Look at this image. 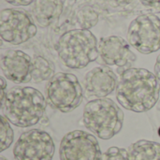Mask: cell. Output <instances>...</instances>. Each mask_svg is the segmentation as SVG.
I'll return each mask as SVG.
<instances>
[{
	"mask_svg": "<svg viewBox=\"0 0 160 160\" xmlns=\"http://www.w3.org/2000/svg\"><path fill=\"white\" fill-rule=\"evenodd\" d=\"M54 76V65L43 56H35L33 58L32 81L37 83L44 81H50Z\"/></svg>",
	"mask_w": 160,
	"mask_h": 160,
	"instance_id": "obj_15",
	"label": "cell"
},
{
	"mask_svg": "<svg viewBox=\"0 0 160 160\" xmlns=\"http://www.w3.org/2000/svg\"><path fill=\"white\" fill-rule=\"evenodd\" d=\"M0 67L5 77L17 84L32 81L33 58L20 50H6L0 56Z\"/></svg>",
	"mask_w": 160,
	"mask_h": 160,
	"instance_id": "obj_11",
	"label": "cell"
},
{
	"mask_svg": "<svg viewBox=\"0 0 160 160\" xmlns=\"http://www.w3.org/2000/svg\"><path fill=\"white\" fill-rule=\"evenodd\" d=\"M0 160H7V159H6V158H5V157H1V158H0Z\"/></svg>",
	"mask_w": 160,
	"mask_h": 160,
	"instance_id": "obj_24",
	"label": "cell"
},
{
	"mask_svg": "<svg viewBox=\"0 0 160 160\" xmlns=\"http://www.w3.org/2000/svg\"><path fill=\"white\" fill-rule=\"evenodd\" d=\"M118 83L115 73L107 66L96 67L85 74L84 92L88 98H105L116 90Z\"/></svg>",
	"mask_w": 160,
	"mask_h": 160,
	"instance_id": "obj_12",
	"label": "cell"
},
{
	"mask_svg": "<svg viewBox=\"0 0 160 160\" xmlns=\"http://www.w3.org/2000/svg\"><path fill=\"white\" fill-rule=\"evenodd\" d=\"M99 160H130L128 152L124 148L116 146L110 147L106 152L101 154Z\"/></svg>",
	"mask_w": 160,
	"mask_h": 160,
	"instance_id": "obj_18",
	"label": "cell"
},
{
	"mask_svg": "<svg viewBox=\"0 0 160 160\" xmlns=\"http://www.w3.org/2000/svg\"><path fill=\"white\" fill-rule=\"evenodd\" d=\"M0 107L10 124L18 128H29L43 117L46 101L43 95L33 87H13L7 92Z\"/></svg>",
	"mask_w": 160,
	"mask_h": 160,
	"instance_id": "obj_2",
	"label": "cell"
},
{
	"mask_svg": "<svg viewBox=\"0 0 160 160\" xmlns=\"http://www.w3.org/2000/svg\"><path fill=\"white\" fill-rule=\"evenodd\" d=\"M110 1L114 6H125V5L130 4L133 0H110Z\"/></svg>",
	"mask_w": 160,
	"mask_h": 160,
	"instance_id": "obj_23",
	"label": "cell"
},
{
	"mask_svg": "<svg viewBox=\"0 0 160 160\" xmlns=\"http://www.w3.org/2000/svg\"><path fill=\"white\" fill-rule=\"evenodd\" d=\"M14 133L9 125L8 119L4 116H0V152L7 150L13 142Z\"/></svg>",
	"mask_w": 160,
	"mask_h": 160,
	"instance_id": "obj_16",
	"label": "cell"
},
{
	"mask_svg": "<svg viewBox=\"0 0 160 160\" xmlns=\"http://www.w3.org/2000/svg\"><path fill=\"white\" fill-rule=\"evenodd\" d=\"M160 84L155 73L131 68L120 74L116 98L120 105L134 112H146L153 109L159 98Z\"/></svg>",
	"mask_w": 160,
	"mask_h": 160,
	"instance_id": "obj_1",
	"label": "cell"
},
{
	"mask_svg": "<svg viewBox=\"0 0 160 160\" xmlns=\"http://www.w3.org/2000/svg\"><path fill=\"white\" fill-rule=\"evenodd\" d=\"M52 138L40 129H30L21 134L13 148L14 160H52Z\"/></svg>",
	"mask_w": 160,
	"mask_h": 160,
	"instance_id": "obj_8",
	"label": "cell"
},
{
	"mask_svg": "<svg viewBox=\"0 0 160 160\" xmlns=\"http://www.w3.org/2000/svg\"><path fill=\"white\" fill-rule=\"evenodd\" d=\"M158 110L160 111V102H159V104H158Z\"/></svg>",
	"mask_w": 160,
	"mask_h": 160,
	"instance_id": "obj_25",
	"label": "cell"
},
{
	"mask_svg": "<svg viewBox=\"0 0 160 160\" xmlns=\"http://www.w3.org/2000/svg\"><path fill=\"white\" fill-rule=\"evenodd\" d=\"M6 2H8V4H11L13 6H28L32 3L35 2V0H5Z\"/></svg>",
	"mask_w": 160,
	"mask_h": 160,
	"instance_id": "obj_20",
	"label": "cell"
},
{
	"mask_svg": "<svg viewBox=\"0 0 160 160\" xmlns=\"http://www.w3.org/2000/svg\"><path fill=\"white\" fill-rule=\"evenodd\" d=\"M155 75L160 84V54L158 56L156 64H155Z\"/></svg>",
	"mask_w": 160,
	"mask_h": 160,
	"instance_id": "obj_21",
	"label": "cell"
},
{
	"mask_svg": "<svg viewBox=\"0 0 160 160\" xmlns=\"http://www.w3.org/2000/svg\"><path fill=\"white\" fill-rule=\"evenodd\" d=\"M128 43L142 54L160 50V19L154 14H142L135 18L128 30Z\"/></svg>",
	"mask_w": 160,
	"mask_h": 160,
	"instance_id": "obj_7",
	"label": "cell"
},
{
	"mask_svg": "<svg viewBox=\"0 0 160 160\" xmlns=\"http://www.w3.org/2000/svg\"><path fill=\"white\" fill-rule=\"evenodd\" d=\"M142 4L147 7H155L160 5V0H141Z\"/></svg>",
	"mask_w": 160,
	"mask_h": 160,
	"instance_id": "obj_22",
	"label": "cell"
},
{
	"mask_svg": "<svg viewBox=\"0 0 160 160\" xmlns=\"http://www.w3.org/2000/svg\"><path fill=\"white\" fill-rule=\"evenodd\" d=\"M101 151L95 136L74 130L64 136L59 148L60 160H99Z\"/></svg>",
	"mask_w": 160,
	"mask_h": 160,
	"instance_id": "obj_9",
	"label": "cell"
},
{
	"mask_svg": "<svg viewBox=\"0 0 160 160\" xmlns=\"http://www.w3.org/2000/svg\"><path fill=\"white\" fill-rule=\"evenodd\" d=\"M46 99L52 108L68 113L78 108L82 102V87L74 74L59 72L48 81Z\"/></svg>",
	"mask_w": 160,
	"mask_h": 160,
	"instance_id": "obj_5",
	"label": "cell"
},
{
	"mask_svg": "<svg viewBox=\"0 0 160 160\" xmlns=\"http://www.w3.org/2000/svg\"><path fill=\"white\" fill-rule=\"evenodd\" d=\"M82 122L85 128L98 138L110 140L121 131L124 113L112 99H94L85 105Z\"/></svg>",
	"mask_w": 160,
	"mask_h": 160,
	"instance_id": "obj_4",
	"label": "cell"
},
{
	"mask_svg": "<svg viewBox=\"0 0 160 160\" xmlns=\"http://www.w3.org/2000/svg\"><path fill=\"white\" fill-rule=\"evenodd\" d=\"M6 88H7V82L4 77H0V104L2 105L5 101L6 98ZM0 105V106H1Z\"/></svg>",
	"mask_w": 160,
	"mask_h": 160,
	"instance_id": "obj_19",
	"label": "cell"
},
{
	"mask_svg": "<svg viewBox=\"0 0 160 160\" xmlns=\"http://www.w3.org/2000/svg\"><path fill=\"white\" fill-rule=\"evenodd\" d=\"M62 4L59 0H35L31 15L40 27L50 26L60 15Z\"/></svg>",
	"mask_w": 160,
	"mask_h": 160,
	"instance_id": "obj_13",
	"label": "cell"
},
{
	"mask_svg": "<svg viewBox=\"0 0 160 160\" xmlns=\"http://www.w3.org/2000/svg\"><path fill=\"white\" fill-rule=\"evenodd\" d=\"M78 20L80 22V24L82 26V29H87L93 27L98 20V14L92 10V9H87V10H82L80 14L78 15Z\"/></svg>",
	"mask_w": 160,
	"mask_h": 160,
	"instance_id": "obj_17",
	"label": "cell"
},
{
	"mask_svg": "<svg viewBox=\"0 0 160 160\" xmlns=\"http://www.w3.org/2000/svg\"><path fill=\"white\" fill-rule=\"evenodd\" d=\"M37 25L30 13L20 8H4L0 12V36L2 40L20 45L34 38Z\"/></svg>",
	"mask_w": 160,
	"mask_h": 160,
	"instance_id": "obj_6",
	"label": "cell"
},
{
	"mask_svg": "<svg viewBox=\"0 0 160 160\" xmlns=\"http://www.w3.org/2000/svg\"><path fill=\"white\" fill-rule=\"evenodd\" d=\"M57 54L68 68L82 69L98 58V43L87 29H73L64 33L56 43Z\"/></svg>",
	"mask_w": 160,
	"mask_h": 160,
	"instance_id": "obj_3",
	"label": "cell"
},
{
	"mask_svg": "<svg viewBox=\"0 0 160 160\" xmlns=\"http://www.w3.org/2000/svg\"><path fill=\"white\" fill-rule=\"evenodd\" d=\"M128 152L130 160H160V143L141 140L132 143Z\"/></svg>",
	"mask_w": 160,
	"mask_h": 160,
	"instance_id": "obj_14",
	"label": "cell"
},
{
	"mask_svg": "<svg viewBox=\"0 0 160 160\" xmlns=\"http://www.w3.org/2000/svg\"><path fill=\"white\" fill-rule=\"evenodd\" d=\"M98 60L102 66L116 68L121 74L131 68L136 61V55L126 39L118 36H110L99 40Z\"/></svg>",
	"mask_w": 160,
	"mask_h": 160,
	"instance_id": "obj_10",
	"label": "cell"
}]
</instances>
